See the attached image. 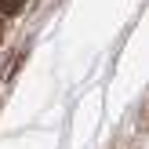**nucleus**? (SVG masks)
Listing matches in <instances>:
<instances>
[{"mask_svg": "<svg viewBox=\"0 0 149 149\" xmlns=\"http://www.w3.org/2000/svg\"><path fill=\"white\" fill-rule=\"evenodd\" d=\"M22 7H26V0H0V18H7V15H18Z\"/></svg>", "mask_w": 149, "mask_h": 149, "instance_id": "1", "label": "nucleus"}, {"mask_svg": "<svg viewBox=\"0 0 149 149\" xmlns=\"http://www.w3.org/2000/svg\"><path fill=\"white\" fill-rule=\"evenodd\" d=\"M4 33H7V29H4V18H0V40H4Z\"/></svg>", "mask_w": 149, "mask_h": 149, "instance_id": "2", "label": "nucleus"}]
</instances>
